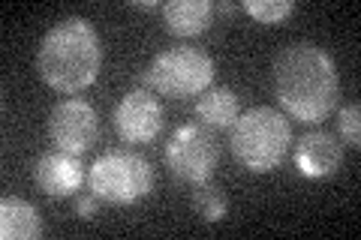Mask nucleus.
<instances>
[{
    "mask_svg": "<svg viewBox=\"0 0 361 240\" xmlns=\"http://www.w3.org/2000/svg\"><path fill=\"white\" fill-rule=\"evenodd\" d=\"M130 9H142V13H154V9H163V4H157V0H130Z\"/></svg>",
    "mask_w": 361,
    "mask_h": 240,
    "instance_id": "a211bd4d",
    "label": "nucleus"
},
{
    "mask_svg": "<svg viewBox=\"0 0 361 240\" xmlns=\"http://www.w3.org/2000/svg\"><path fill=\"white\" fill-rule=\"evenodd\" d=\"M196 118L199 123L214 130H229L238 120V94L229 87H211L205 96L196 102Z\"/></svg>",
    "mask_w": 361,
    "mask_h": 240,
    "instance_id": "ddd939ff",
    "label": "nucleus"
},
{
    "mask_svg": "<svg viewBox=\"0 0 361 240\" xmlns=\"http://www.w3.org/2000/svg\"><path fill=\"white\" fill-rule=\"evenodd\" d=\"M214 9H217L220 15H235V9H238V6H235V4H217Z\"/></svg>",
    "mask_w": 361,
    "mask_h": 240,
    "instance_id": "6ab92c4d",
    "label": "nucleus"
},
{
    "mask_svg": "<svg viewBox=\"0 0 361 240\" xmlns=\"http://www.w3.org/2000/svg\"><path fill=\"white\" fill-rule=\"evenodd\" d=\"M115 130L127 144H148L163 130V106L145 87H135L115 108Z\"/></svg>",
    "mask_w": 361,
    "mask_h": 240,
    "instance_id": "6e6552de",
    "label": "nucleus"
},
{
    "mask_svg": "<svg viewBox=\"0 0 361 240\" xmlns=\"http://www.w3.org/2000/svg\"><path fill=\"white\" fill-rule=\"evenodd\" d=\"M361 108L355 106H346V108H341V120H337V127H341V139H343V144H349V147H358V141H361Z\"/></svg>",
    "mask_w": 361,
    "mask_h": 240,
    "instance_id": "dca6fc26",
    "label": "nucleus"
},
{
    "mask_svg": "<svg viewBox=\"0 0 361 240\" xmlns=\"http://www.w3.org/2000/svg\"><path fill=\"white\" fill-rule=\"evenodd\" d=\"M292 144V127L283 111L271 106H256L250 111L238 114V120L232 123V156L256 175L277 168L283 163Z\"/></svg>",
    "mask_w": 361,
    "mask_h": 240,
    "instance_id": "7ed1b4c3",
    "label": "nucleus"
},
{
    "mask_svg": "<svg viewBox=\"0 0 361 240\" xmlns=\"http://www.w3.org/2000/svg\"><path fill=\"white\" fill-rule=\"evenodd\" d=\"M163 25L175 37H199L211 27L214 4L211 0H169L163 4Z\"/></svg>",
    "mask_w": 361,
    "mask_h": 240,
    "instance_id": "9b49d317",
    "label": "nucleus"
},
{
    "mask_svg": "<svg viewBox=\"0 0 361 240\" xmlns=\"http://www.w3.org/2000/svg\"><path fill=\"white\" fill-rule=\"evenodd\" d=\"M274 94L289 118L301 123L325 120L341 96L331 54L316 42H289L274 57Z\"/></svg>",
    "mask_w": 361,
    "mask_h": 240,
    "instance_id": "f257e3e1",
    "label": "nucleus"
},
{
    "mask_svg": "<svg viewBox=\"0 0 361 240\" xmlns=\"http://www.w3.org/2000/svg\"><path fill=\"white\" fill-rule=\"evenodd\" d=\"M151 187H154V168L148 165V159L133 151H123V147L97 156L87 171V189L99 201L118 204V208L145 198Z\"/></svg>",
    "mask_w": 361,
    "mask_h": 240,
    "instance_id": "20e7f679",
    "label": "nucleus"
},
{
    "mask_svg": "<svg viewBox=\"0 0 361 240\" xmlns=\"http://www.w3.org/2000/svg\"><path fill=\"white\" fill-rule=\"evenodd\" d=\"M33 184L39 187V192L51 198H66L78 192V187L85 184V165L75 153H66V151H49L37 159L33 165Z\"/></svg>",
    "mask_w": 361,
    "mask_h": 240,
    "instance_id": "1a4fd4ad",
    "label": "nucleus"
},
{
    "mask_svg": "<svg viewBox=\"0 0 361 240\" xmlns=\"http://www.w3.org/2000/svg\"><path fill=\"white\" fill-rule=\"evenodd\" d=\"M163 163L169 175L184 184H205L220 163V141L205 123L178 127L163 151Z\"/></svg>",
    "mask_w": 361,
    "mask_h": 240,
    "instance_id": "423d86ee",
    "label": "nucleus"
},
{
    "mask_svg": "<svg viewBox=\"0 0 361 240\" xmlns=\"http://www.w3.org/2000/svg\"><path fill=\"white\" fill-rule=\"evenodd\" d=\"M241 9L247 15H253L259 25H277V21L295 13V4L292 0H244Z\"/></svg>",
    "mask_w": 361,
    "mask_h": 240,
    "instance_id": "2eb2a0df",
    "label": "nucleus"
},
{
    "mask_svg": "<svg viewBox=\"0 0 361 240\" xmlns=\"http://www.w3.org/2000/svg\"><path fill=\"white\" fill-rule=\"evenodd\" d=\"M343 163V141L329 130H313L295 144V165L304 177H331Z\"/></svg>",
    "mask_w": 361,
    "mask_h": 240,
    "instance_id": "9d476101",
    "label": "nucleus"
},
{
    "mask_svg": "<svg viewBox=\"0 0 361 240\" xmlns=\"http://www.w3.org/2000/svg\"><path fill=\"white\" fill-rule=\"evenodd\" d=\"M42 234V216L30 201L6 196L0 201V237L4 240H33Z\"/></svg>",
    "mask_w": 361,
    "mask_h": 240,
    "instance_id": "f8f14e48",
    "label": "nucleus"
},
{
    "mask_svg": "<svg viewBox=\"0 0 361 240\" xmlns=\"http://www.w3.org/2000/svg\"><path fill=\"white\" fill-rule=\"evenodd\" d=\"M49 135L58 151L82 156L99 139V118L90 102L85 99H63L49 114Z\"/></svg>",
    "mask_w": 361,
    "mask_h": 240,
    "instance_id": "0eeeda50",
    "label": "nucleus"
},
{
    "mask_svg": "<svg viewBox=\"0 0 361 240\" xmlns=\"http://www.w3.org/2000/svg\"><path fill=\"white\" fill-rule=\"evenodd\" d=\"M103 66L99 37L87 18H61L42 37L37 49V70L42 82L58 94H82L90 87Z\"/></svg>",
    "mask_w": 361,
    "mask_h": 240,
    "instance_id": "f03ea898",
    "label": "nucleus"
},
{
    "mask_svg": "<svg viewBox=\"0 0 361 240\" xmlns=\"http://www.w3.org/2000/svg\"><path fill=\"white\" fill-rule=\"evenodd\" d=\"M214 82V61L193 45H175L160 51L151 61L148 72L142 75V84L172 99H187L205 94Z\"/></svg>",
    "mask_w": 361,
    "mask_h": 240,
    "instance_id": "39448f33",
    "label": "nucleus"
},
{
    "mask_svg": "<svg viewBox=\"0 0 361 240\" xmlns=\"http://www.w3.org/2000/svg\"><path fill=\"white\" fill-rule=\"evenodd\" d=\"M97 196H94V192H87V196H78L75 198V213L78 216H82V220H94V216H97Z\"/></svg>",
    "mask_w": 361,
    "mask_h": 240,
    "instance_id": "f3484780",
    "label": "nucleus"
},
{
    "mask_svg": "<svg viewBox=\"0 0 361 240\" xmlns=\"http://www.w3.org/2000/svg\"><path fill=\"white\" fill-rule=\"evenodd\" d=\"M190 204H193V213L199 216L202 222H220L226 216V210H229V201H226L223 189L217 184H211V180H205V184H196Z\"/></svg>",
    "mask_w": 361,
    "mask_h": 240,
    "instance_id": "4468645a",
    "label": "nucleus"
}]
</instances>
